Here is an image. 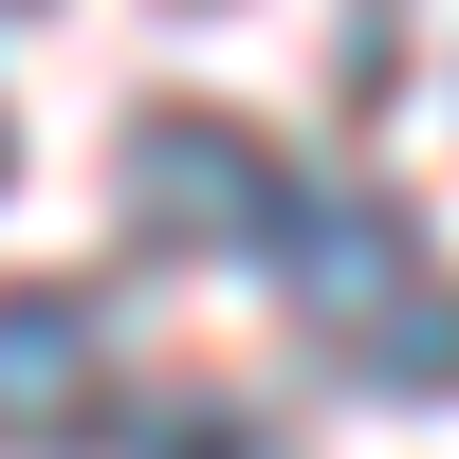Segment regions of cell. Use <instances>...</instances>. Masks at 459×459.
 Wrapping results in <instances>:
<instances>
[{
  "label": "cell",
  "mask_w": 459,
  "mask_h": 459,
  "mask_svg": "<svg viewBox=\"0 0 459 459\" xmlns=\"http://www.w3.org/2000/svg\"><path fill=\"white\" fill-rule=\"evenodd\" d=\"M129 239L147 257H276L294 239V184L257 129H221V110H129Z\"/></svg>",
  "instance_id": "7a4b0ae2"
},
{
  "label": "cell",
  "mask_w": 459,
  "mask_h": 459,
  "mask_svg": "<svg viewBox=\"0 0 459 459\" xmlns=\"http://www.w3.org/2000/svg\"><path fill=\"white\" fill-rule=\"evenodd\" d=\"M129 459H276V441H257L239 404H221V386H166V404L129 423Z\"/></svg>",
  "instance_id": "3957f363"
},
{
  "label": "cell",
  "mask_w": 459,
  "mask_h": 459,
  "mask_svg": "<svg viewBox=\"0 0 459 459\" xmlns=\"http://www.w3.org/2000/svg\"><path fill=\"white\" fill-rule=\"evenodd\" d=\"M74 350H92V331H74L56 294H19V441H56V423H74V404H56V386H74Z\"/></svg>",
  "instance_id": "277c9868"
},
{
  "label": "cell",
  "mask_w": 459,
  "mask_h": 459,
  "mask_svg": "<svg viewBox=\"0 0 459 459\" xmlns=\"http://www.w3.org/2000/svg\"><path fill=\"white\" fill-rule=\"evenodd\" d=\"M294 313H313L331 368H368V386H459V294L423 276V221L386 203V184H294Z\"/></svg>",
  "instance_id": "6da1fadb"
}]
</instances>
